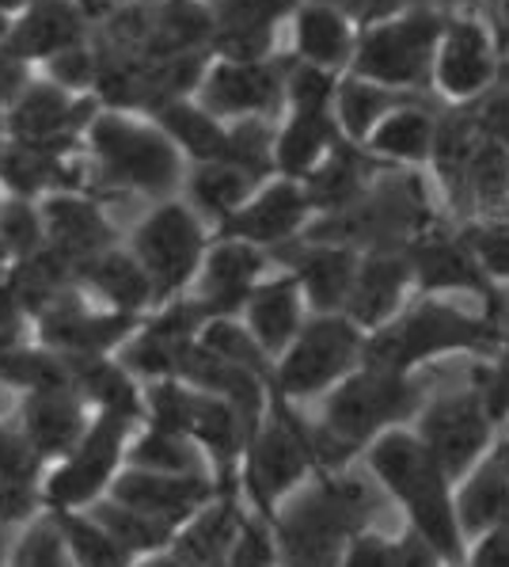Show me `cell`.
Here are the masks:
<instances>
[{
    "instance_id": "cell-10",
    "label": "cell",
    "mask_w": 509,
    "mask_h": 567,
    "mask_svg": "<svg viewBox=\"0 0 509 567\" xmlns=\"http://www.w3.org/2000/svg\"><path fill=\"white\" fill-rule=\"evenodd\" d=\"M365 331L346 320L342 312L309 317L285 354L274 362V392L289 404H304L323 392H331L342 378L362 365Z\"/></svg>"
},
{
    "instance_id": "cell-6",
    "label": "cell",
    "mask_w": 509,
    "mask_h": 567,
    "mask_svg": "<svg viewBox=\"0 0 509 567\" xmlns=\"http://www.w3.org/2000/svg\"><path fill=\"white\" fill-rule=\"evenodd\" d=\"M320 476L315 465V439H312V419L297 412L274 392L262 423L254 426L243 450L240 465V503L254 518L270 522L282 511L285 499H293L309 480Z\"/></svg>"
},
{
    "instance_id": "cell-50",
    "label": "cell",
    "mask_w": 509,
    "mask_h": 567,
    "mask_svg": "<svg viewBox=\"0 0 509 567\" xmlns=\"http://www.w3.org/2000/svg\"><path fill=\"white\" fill-rule=\"evenodd\" d=\"M225 567H278V548H274V534H270V522L243 511Z\"/></svg>"
},
{
    "instance_id": "cell-44",
    "label": "cell",
    "mask_w": 509,
    "mask_h": 567,
    "mask_svg": "<svg viewBox=\"0 0 509 567\" xmlns=\"http://www.w3.org/2000/svg\"><path fill=\"white\" fill-rule=\"evenodd\" d=\"M339 567H445V564H442V556H437L418 534H411V529L399 537H388V534H376L373 526H365L350 537Z\"/></svg>"
},
{
    "instance_id": "cell-54",
    "label": "cell",
    "mask_w": 509,
    "mask_h": 567,
    "mask_svg": "<svg viewBox=\"0 0 509 567\" xmlns=\"http://www.w3.org/2000/svg\"><path fill=\"white\" fill-rule=\"evenodd\" d=\"M28 339H31L28 312L20 309V301L12 298V290L4 286V275H0V354L28 343Z\"/></svg>"
},
{
    "instance_id": "cell-45",
    "label": "cell",
    "mask_w": 509,
    "mask_h": 567,
    "mask_svg": "<svg viewBox=\"0 0 509 567\" xmlns=\"http://www.w3.org/2000/svg\"><path fill=\"white\" fill-rule=\"evenodd\" d=\"M61 381H69L61 354L46 351V347L34 343V339L0 354V385H8L15 392H34V389L61 385Z\"/></svg>"
},
{
    "instance_id": "cell-62",
    "label": "cell",
    "mask_w": 509,
    "mask_h": 567,
    "mask_svg": "<svg viewBox=\"0 0 509 567\" xmlns=\"http://www.w3.org/2000/svg\"><path fill=\"white\" fill-rule=\"evenodd\" d=\"M0 142H4V115H0Z\"/></svg>"
},
{
    "instance_id": "cell-64",
    "label": "cell",
    "mask_w": 509,
    "mask_h": 567,
    "mask_svg": "<svg viewBox=\"0 0 509 567\" xmlns=\"http://www.w3.org/2000/svg\"><path fill=\"white\" fill-rule=\"evenodd\" d=\"M453 567H464V564H453Z\"/></svg>"
},
{
    "instance_id": "cell-63",
    "label": "cell",
    "mask_w": 509,
    "mask_h": 567,
    "mask_svg": "<svg viewBox=\"0 0 509 567\" xmlns=\"http://www.w3.org/2000/svg\"><path fill=\"white\" fill-rule=\"evenodd\" d=\"M0 198H4V195H0ZM0 275H4V264H0Z\"/></svg>"
},
{
    "instance_id": "cell-26",
    "label": "cell",
    "mask_w": 509,
    "mask_h": 567,
    "mask_svg": "<svg viewBox=\"0 0 509 567\" xmlns=\"http://www.w3.org/2000/svg\"><path fill=\"white\" fill-rule=\"evenodd\" d=\"M42 209V233H46V248H54L61 259L73 267L87 264L92 256L122 244V233L114 229L100 198L92 190H65V195H50L39 203Z\"/></svg>"
},
{
    "instance_id": "cell-61",
    "label": "cell",
    "mask_w": 509,
    "mask_h": 567,
    "mask_svg": "<svg viewBox=\"0 0 509 567\" xmlns=\"http://www.w3.org/2000/svg\"><path fill=\"white\" fill-rule=\"evenodd\" d=\"M8 28H12V16L0 12V47H4V39H8Z\"/></svg>"
},
{
    "instance_id": "cell-9",
    "label": "cell",
    "mask_w": 509,
    "mask_h": 567,
    "mask_svg": "<svg viewBox=\"0 0 509 567\" xmlns=\"http://www.w3.org/2000/svg\"><path fill=\"white\" fill-rule=\"evenodd\" d=\"M122 244L148 275L156 305H164L190 293L195 286L209 248V225L183 198H168V203H153V209Z\"/></svg>"
},
{
    "instance_id": "cell-17",
    "label": "cell",
    "mask_w": 509,
    "mask_h": 567,
    "mask_svg": "<svg viewBox=\"0 0 509 567\" xmlns=\"http://www.w3.org/2000/svg\"><path fill=\"white\" fill-rule=\"evenodd\" d=\"M100 111L103 103L95 95H73L34 73L4 111V137L42 150H84V134Z\"/></svg>"
},
{
    "instance_id": "cell-46",
    "label": "cell",
    "mask_w": 509,
    "mask_h": 567,
    "mask_svg": "<svg viewBox=\"0 0 509 567\" xmlns=\"http://www.w3.org/2000/svg\"><path fill=\"white\" fill-rule=\"evenodd\" d=\"M46 248V233H42V209L28 198H0V264L4 270L20 259L34 256Z\"/></svg>"
},
{
    "instance_id": "cell-13",
    "label": "cell",
    "mask_w": 509,
    "mask_h": 567,
    "mask_svg": "<svg viewBox=\"0 0 509 567\" xmlns=\"http://www.w3.org/2000/svg\"><path fill=\"white\" fill-rule=\"evenodd\" d=\"M502 73V54L490 23L476 8H453L445 16V31L434 58V95L445 107L476 103L479 95L495 89Z\"/></svg>"
},
{
    "instance_id": "cell-8",
    "label": "cell",
    "mask_w": 509,
    "mask_h": 567,
    "mask_svg": "<svg viewBox=\"0 0 509 567\" xmlns=\"http://www.w3.org/2000/svg\"><path fill=\"white\" fill-rule=\"evenodd\" d=\"M445 8H411L392 20L357 31L350 76L384 84L396 92L434 95V58L445 31Z\"/></svg>"
},
{
    "instance_id": "cell-57",
    "label": "cell",
    "mask_w": 509,
    "mask_h": 567,
    "mask_svg": "<svg viewBox=\"0 0 509 567\" xmlns=\"http://www.w3.org/2000/svg\"><path fill=\"white\" fill-rule=\"evenodd\" d=\"M134 567H190L187 560H183L175 548H164V553H156V556H145V560H137Z\"/></svg>"
},
{
    "instance_id": "cell-31",
    "label": "cell",
    "mask_w": 509,
    "mask_h": 567,
    "mask_svg": "<svg viewBox=\"0 0 509 567\" xmlns=\"http://www.w3.org/2000/svg\"><path fill=\"white\" fill-rule=\"evenodd\" d=\"M69 385L81 392L92 415H118L142 423L145 385L118 362V354H61Z\"/></svg>"
},
{
    "instance_id": "cell-36",
    "label": "cell",
    "mask_w": 509,
    "mask_h": 567,
    "mask_svg": "<svg viewBox=\"0 0 509 567\" xmlns=\"http://www.w3.org/2000/svg\"><path fill=\"white\" fill-rule=\"evenodd\" d=\"M381 168H388V164L373 161L362 145L339 142L335 150L323 156L320 168L301 179L304 195H309V203H312V214L323 217V214H335V209L350 206L368 187V183L376 179V172Z\"/></svg>"
},
{
    "instance_id": "cell-7",
    "label": "cell",
    "mask_w": 509,
    "mask_h": 567,
    "mask_svg": "<svg viewBox=\"0 0 509 567\" xmlns=\"http://www.w3.org/2000/svg\"><path fill=\"white\" fill-rule=\"evenodd\" d=\"M426 396L429 392L418 378H403V373H388L362 362L350 378L323 392L315 423L350 461H357L381 434L415 423Z\"/></svg>"
},
{
    "instance_id": "cell-22",
    "label": "cell",
    "mask_w": 509,
    "mask_h": 567,
    "mask_svg": "<svg viewBox=\"0 0 509 567\" xmlns=\"http://www.w3.org/2000/svg\"><path fill=\"white\" fill-rule=\"evenodd\" d=\"M267 267L270 251L232 237H209L206 259H201L198 278L190 286V298H198L209 320L240 317L248 293L267 278Z\"/></svg>"
},
{
    "instance_id": "cell-49",
    "label": "cell",
    "mask_w": 509,
    "mask_h": 567,
    "mask_svg": "<svg viewBox=\"0 0 509 567\" xmlns=\"http://www.w3.org/2000/svg\"><path fill=\"white\" fill-rule=\"evenodd\" d=\"M34 73L46 76L50 84H58V89L73 92V95H92L95 73H100V54H95V42L87 39V42H81V47H73V50H61V54H54L50 61H42Z\"/></svg>"
},
{
    "instance_id": "cell-5",
    "label": "cell",
    "mask_w": 509,
    "mask_h": 567,
    "mask_svg": "<svg viewBox=\"0 0 509 567\" xmlns=\"http://www.w3.org/2000/svg\"><path fill=\"white\" fill-rule=\"evenodd\" d=\"M442 221L437 206L429 203L423 172L415 168H381L362 195L335 214L312 217L301 237L342 244L354 251L407 248L418 233Z\"/></svg>"
},
{
    "instance_id": "cell-19",
    "label": "cell",
    "mask_w": 509,
    "mask_h": 567,
    "mask_svg": "<svg viewBox=\"0 0 509 567\" xmlns=\"http://www.w3.org/2000/svg\"><path fill=\"white\" fill-rule=\"evenodd\" d=\"M312 203L304 195V187L297 179L285 176H270L267 183H259V190L236 209L228 221L217 225L209 237H232L243 244H254L262 251H274L282 244L297 240L312 221Z\"/></svg>"
},
{
    "instance_id": "cell-58",
    "label": "cell",
    "mask_w": 509,
    "mask_h": 567,
    "mask_svg": "<svg viewBox=\"0 0 509 567\" xmlns=\"http://www.w3.org/2000/svg\"><path fill=\"white\" fill-rule=\"evenodd\" d=\"M81 4L87 8V12H92V16H95V20H100V16H103V12H107V8H111V4H118V0H81Z\"/></svg>"
},
{
    "instance_id": "cell-59",
    "label": "cell",
    "mask_w": 509,
    "mask_h": 567,
    "mask_svg": "<svg viewBox=\"0 0 509 567\" xmlns=\"http://www.w3.org/2000/svg\"><path fill=\"white\" fill-rule=\"evenodd\" d=\"M498 8V23H502V39L509 42V0H495Z\"/></svg>"
},
{
    "instance_id": "cell-28",
    "label": "cell",
    "mask_w": 509,
    "mask_h": 567,
    "mask_svg": "<svg viewBox=\"0 0 509 567\" xmlns=\"http://www.w3.org/2000/svg\"><path fill=\"white\" fill-rule=\"evenodd\" d=\"M411 298H415V282H411V267L403 248L362 251L342 317L354 320L368 336V331L388 324Z\"/></svg>"
},
{
    "instance_id": "cell-1",
    "label": "cell",
    "mask_w": 509,
    "mask_h": 567,
    "mask_svg": "<svg viewBox=\"0 0 509 567\" xmlns=\"http://www.w3.org/2000/svg\"><path fill=\"white\" fill-rule=\"evenodd\" d=\"M373 484L403 511L407 529L442 556L445 567L464 564V534L456 522V484L442 473L411 426L388 431L362 453Z\"/></svg>"
},
{
    "instance_id": "cell-25",
    "label": "cell",
    "mask_w": 509,
    "mask_h": 567,
    "mask_svg": "<svg viewBox=\"0 0 509 567\" xmlns=\"http://www.w3.org/2000/svg\"><path fill=\"white\" fill-rule=\"evenodd\" d=\"M87 423H92V412L81 400L69 381L50 389H34V392H20V408H15V431L23 434V442L34 450V457L42 465L65 457L76 442L84 439Z\"/></svg>"
},
{
    "instance_id": "cell-2",
    "label": "cell",
    "mask_w": 509,
    "mask_h": 567,
    "mask_svg": "<svg viewBox=\"0 0 509 567\" xmlns=\"http://www.w3.org/2000/svg\"><path fill=\"white\" fill-rule=\"evenodd\" d=\"M376 492L365 476H315L270 518L278 567H339L350 537L373 522Z\"/></svg>"
},
{
    "instance_id": "cell-47",
    "label": "cell",
    "mask_w": 509,
    "mask_h": 567,
    "mask_svg": "<svg viewBox=\"0 0 509 567\" xmlns=\"http://www.w3.org/2000/svg\"><path fill=\"white\" fill-rule=\"evenodd\" d=\"M471 256L495 286L509 282V217H468L460 225Z\"/></svg>"
},
{
    "instance_id": "cell-15",
    "label": "cell",
    "mask_w": 509,
    "mask_h": 567,
    "mask_svg": "<svg viewBox=\"0 0 509 567\" xmlns=\"http://www.w3.org/2000/svg\"><path fill=\"white\" fill-rule=\"evenodd\" d=\"M206 324H209L206 309L190 293L156 305V309H148L142 317L134 336L118 347V362L142 385H148V381H179L183 362L195 351Z\"/></svg>"
},
{
    "instance_id": "cell-56",
    "label": "cell",
    "mask_w": 509,
    "mask_h": 567,
    "mask_svg": "<svg viewBox=\"0 0 509 567\" xmlns=\"http://www.w3.org/2000/svg\"><path fill=\"white\" fill-rule=\"evenodd\" d=\"M34 76L31 65H23L20 58H12L4 47H0V115L15 103V95L28 89V81Z\"/></svg>"
},
{
    "instance_id": "cell-60",
    "label": "cell",
    "mask_w": 509,
    "mask_h": 567,
    "mask_svg": "<svg viewBox=\"0 0 509 567\" xmlns=\"http://www.w3.org/2000/svg\"><path fill=\"white\" fill-rule=\"evenodd\" d=\"M23 4H28V0H0V12H4V16H15Z\"/></svg>"
},
{
    "instance_id": "cell-20",
    "label": "cell",
    "mask_w": 509,
    "mask_h": 567,
    "mask_svg": "<svg viewBox=\"0 0 509 567\" xmlns=\"http://www.w3.org/2000/svg\"><path fill=\"white\" fill-rule=\"evenodd\" d=\"M357 256H362V251L342 248V244L297 237L270 251V264H282V270H289V275L297 278L301 298L309 305V317H328V312L346 309Z\"/></svg>"
},
{
    "instance_id": "cell-51",
    "label": "cell",
    "mask_w": 509,
    "mask_h": 567,
    "mask_svg": "<svg viewBox=\"0 0 509 567\" xmlns=\"http://www.w3.org/2000/svg\"><path fill=\"white\" fill-rule=\"evenodd\" d=\"M320 4L335 8L362 31L368 23L392 20V16L411 12V8H445V12H453V8H471V0H320Z\"/></svg>"
},
{
    "instance_id": "cell-40",
    "label": "cell",
    "mask_w": 509,
    "mask_h": 567,
    "mask_svg": "<svg viewBox=\"0 0 509 567\" xmlns=\"http://www.w3.org/2000/svg\"><path fill=\"white\" fill-rule=\"evenodd\" d=\"M164 134L172 137V145L183 153L187 164H214L225 161L228 153V122L214 118L209 111H201L195 100H179L160 107L156 115H148Z\"/></svg>"
},
{
    "instance_id": "cell-16",
    "label": "cell",
    "mask_w": 509,
    "mask_h": 567,
    "mask_svg": "<svg viewBox=\"0 0 509 567\" xmlns=\"http://www.w3.org/2000/svg\"><path fill=\"white\" fill-rule=\"evenodd\" d=\"M411 267V282H415V298H445V293H476L482 298V312L502 320V293L498 286L482 275V267L471 256L468 240L460 229H449L437 221L434 229L418 233L415 240L403 248Z\"/></svg>"
},
{
    "instance_id": "cell-23",
    "label": "cell",
    "mask_w": 509,
    "mask_h": 567,
    "mask_svg": "<svg viewBox=\"0 0 509 567\" xmlns=\"http://www.w3.org/2000/svg\"><path fill=\"white\" fill-rule=\"evenodd\" d=\"M95 34V16L81 0H28L12 16L4 50L23 65L39 69L61 50H73Z\"/></svg>"
},
{
    "instance_id": "cell-38",
    "label": "cell",
    "mask_w": 509,
    "mask_h": 567,
    "mask_svg": "<svg viewBox=\"0 0 509 567\" xmlns=\"http://www.w3.org/2000/svg\"><path fill=\"white\" fill-rule=\"evenodd\" d=\"M437 95H423V92H396V89H384V84L362 81V76H339V89H335V122L342 130V137L354 145H362L392 111L407 107V103H429ZM442 103V100H437Z\"/></svg>"
},
{
    "instance_id": "cell-53",
    "label": "cell",
    "mask_w": 509,
    "mask_h": 567,
    "mask_svg": "<svg viewBox=\"0 0 509 567\" xmlns=\"http://www.w3.org/2000/svg\"><path fill=\"white\" fill-rule=\"evenodd\" d=\"M42 465L15 423H0V484H42Z\"/></svg>"
},
{
    "instance_id": "cell-35",
    "label": "cell",
    "mask_w": 509,
    "mask_h": 567,
    "mask_svg": "<svg viewBox=\"0 0 509 567\" xmlns=\"http://www.w3.org/2000/svg\"><path fill=\"white\" fill-rule=\"evenodd\" d=\"M445 103L429 100V103H407V107L392 111L381 126L362 142V150L381 164L392 168H415L423 172L434 153V130L437 115H442Z\"/></svg>"
},
{
    "instance_id": "cell-43",
    "label": "cell",
    "mask_w": 509,
    "mask_h": 567,
    "mask_svg": "<svg viewBox=\"0 0 509 567\" xmlns=\"http://www.w3.org/2000/svg\"><path fill=\"white\" fill-rule=\"evenodd\" d=\"M58 526L65 556L73 567H134L137 560L114 540L92 511H46Z\"/></svg>"
},
{
    "instance_id": "cell-48",
    "label": "cell",
    "mask_w": 509,
    "mask_h": 567,
    "mask_svg": "<svg viewBox=\"0 0 509 567\" xmlns=\"http://www.w3.org/2000/svg\"><path fill=\"white\" fill-rule=\"evenodd\" d=\"M4 567H73L65 556V545H61V537H58L54 518H50L46 511L20 529L15 545L8 548Z\"/></svg>"
},
{
    "instance_id": "cell-41",
    "label": "cell",
    "mask_w": 509,
    "mask_h": 567,
    "mask_svg": "<svg viewBox=\"0 0 509 567\" xmlns=\"http://www.w3.org/2000/svg\"><path fill=\"white\" fill-rule=\"evenodd\" d=\"M126 468L164 476H209L206 457H201L195 442L172 431H156V426L145 423H137L126 442Z\"/></svg>"
},
{
    "instance_id": "cell-29",
    "label": "cell",
    "mask_w": 509,
    "mask_h": 567,
    "mask_svg": "<svg viewBox=\"0 0 509 567\" xmlns=\"http://www.w3.org/2000/svg\"><path fill=\"white\" fill-rule=\"evenodd\" d=\"M304 320H309V305H304L301 286H297V278L289 270L262 278L240 309V324L251 331V339L262 347V354L270 362L282 359L285 347L304 328Z\"/></svg>"
},
{
    "instance_id": "cell-24",
    "label": "cell",
    "mask_w": 509,
    "mask_h": 567,
    "mask_svg": "<svg viewBox=\"0 0 509 567\" xmlns=\"http://www.w3.org/2000/svg\"><path fill=\"white\" fill-rule=\"evenodd\" d=\"M301 0H206L214 39L209 58L221 61H262L274 58L282 20L297 12Z\"/></svg>"
},
{
    "instance_id": "cell-30",
    "label": "cell",
    "mask_w": 509,
    "mask_h": 567,
    "mask_svg": "<svg viewBox=\"0 0 509 567\" xmlns=\"http://www.w3.org/2000/svg\"><path fill=\"white\" fill-rule=\"evenodd\" d=\"M456 522H460L464 545L498 526H509V439H495L487 457L456 484Z\"/></svg>"
},
{
    "instance_id": "cell-55",
    "label": "cell",
    "mask_w": 509,
    "mask_h": 567,
    "mask_svg": "<svg viewBox=\"0 0 509 567\" xmlns=\"http://www.w3.org/2000/svg\"><path fill=\"white\" fill-rule=\"evenodd\" d=\"M464 567H509V526L476 537L464 553Z\"/></svg>"
},
{
    "instance_id": "cell-27",
    "label": "cell",
    "mask_w": 509,
    "mask_h": 567,
    "mask_svg": "<svg viewBox=\"0 0 509 567\" xmlns=\"http://www.w3.org/2000/svg\"><path fill=\"white\" fill-rule=\"evenodd\" d=\"M107 499L142 514H153V518L183 529L195 514H201L217 499V487L209 476H164L122 465V473L107 487Z\"/></svg>"
},
{
    "instance_id": "cell-52",
    "label": "cell",
    "mask_w": 509,
    "mask_h": 567,
    "mask_svg": "<svg viewBox=\"0 0 509 567\" xmlns=\"http://www.w3.org/2000/svg\"><path fill=\"white\" fill-rule=\"evenodd\" d=\"M471 385L482 392V404H487V415L495 419V426L509 423V336L502 339L495 354H487V362L476 365V378Z\"/></svg>"
},
{
    "instance_id": "cell-14",
    "label": "cell",
    "mask_w": 509,
    "mask_h": 567,
    "mask_svg": "<svg viewBox=\"0 0 509 567\" xmlns=\"http://www.w3.org/2000/svg\"><path fill=\"white\" fill-rule=\"evenodd\" d=\"M293 54H274L262 61H221L209 58L195 103L221 122L236 118H270L285 111V73Z\"/></svg>"
},
{
    "instance_id": "cell-21",
    "label": "cell",
    "mask_w": 509,
    "mask_h": 567,
    "mask_svg": "<svg viewBox=\"0 0 509 567\" xmlns=\"http://www.w3.org/2000/svg\"><path fill=\"white\" fill-rule=\"evenodd\" d=\"M65 190H92L84 150H42V145L0 142V195L42 203Z\"/></svg>"
},
{
    "instance_id": "cell-37",
    "label": "cell",
    "mask_w": 509,
    "mask_h": 567,
    "mask_svg": "<svg viewBox=\"0 0 509 567\" xmlns=\"http://www.w3.org/2000/svg\"><path fill=\"white\" fill-rule=\"evenodd\" d=\"M259 183L251 172L236 168V164L214 161V164H187V179H183L179 198L187 203L209 229H217L221 221L236 214L248 198L259 190Z\"/></svg>"
},
{
    "instance_id": "cell-34",
    "label": "cell",
    "mask_w": 509,
    "mask_h": 567,
    "mask_svg": "<svg viewBox=\"0 0 509 567\" xmlns=\"http://www.w3.org/2000/svg\"><path fill=\"white\" fill-rule=\"evenodd\" d=\"M293 20V58L304 65H315L323 73L342 76L350 69L357 47V28L335 8L320 4V0H301Z\"/></svg>"
},
{
    "instance_id": "cell-12",
    "label": "cell",
    "mask_w": 509,
    "mask_h": 567,
    "mask_svg": "<svg viewBox=\"0 0 509 567\" xmlns=\"http://www.w3.org/2000/svg\"><path fill=\"white\" fill-rule=\"evenodd\" d=\"M411 431L418 434V442L429 450V457L442 465V473L453 484H460L487 457L498 439V426L487 415L482 392L476 385L426 396L423 412L415 415Z\"/></svg>"
},
{
    "instance_id": "cell-42",
    "label": "cell",
    "mask_w": 509,
    "mask_h": 567,
    "mask_svg": "<svg viewBox=\"0 0 509 567\" xmlns=\"http://www.w3.org/2000/svg\"><path fill=\"white\" fill-rule=\"evenodd\" d=\"M84 511H92V518L100 522V526L107 529V534L118 540L134 560H145V556L164 553V548H172L175 537H179V529L168 526V522L153 518V514H142L134 507H122V503L107 499V495L95 499L92 507H84Z\"/></svg>"
},
{
    "instance_id": "cell-4",
    "label": "cell",
    "mask_w": 509,
    "mask_h": 567,
    "mask_svg": "<svg viewBox=\"0 0 509 567\" xmlns=\"http://www.w3.org/2000/svg\"><path fill=\"white\" fill-rule=\"evenodd\" d=\"M84 161L92 179L111 190L142 195L148 203L179 198L187 179V161L172 145V137L145 115L107 111L92 118L84 134Z\"/></svg>"
},
{
    "instance_id": "cell-18",
    "label": "cell",
    "mask_w": 509,
    "mask_h": 567,
    "mask_svg": "<svg viewBox=\"0 0 509 567\" xmlns=\"http://www.w3.org/2000/svg\"><path fill=\"white\" fill-rule=\"evenodd\" d=\"M137 324H142V317L100 309L76 286L50 305L42 317L31 320V339L54 354H118V347L134 336Z\"/></svg>"
},
{
    "instance_id": "cell-33",
    "label": "cell",
    "mask_w": 509,
    "mask_h": 567,
    "mask_svg": "<svg viewBox=\"0 0 509 567\" xmlns=\"http://www.w3.org/2000/svg\"><path fill=\"white\" fill-rule=\"evenodd\" d=\"M76 286L87 298L100 301V309L126 312V317H145L156 305L148 275L129 256L126 244H114V248L100 251V256H92L87 264L76 267Z\"/></svg>"
},
{
    "instance_id": "cell-3",
    "label": "cell",
    "mask_w": 509,
    "mask_h": 567,
    "mask_svg": "<svg viewBox=\"0 0 509 567\" xmlns=\"http://www.w3.org/2000/svg\"><path fill=\"white\" fill-rule=\"evenodd\" d=\"M509 331L498 317L468 312L445 298H411L384 328L365 336V365L418 378L437 359L495 354Z\"/></svg>"
},
{
    "instance_id": "cell-11",
    "label": "cell",
    "mask_w": 509,
    "mask_h": 567,
    "mask_svg": "<svg viewBox=\"0 0 509 567\" xmlns=\"http://www.w3.org/2000/svg\"><path fill=\"white\" fill-rule=\"evenodd\" d=\"M137 423L118 415H92L84 439L42 473V511H84L107 495L126 465V442Z\"/></svg>"
},
{
    "instance_id": "cell-39",
    "label": "cell",
    "mask_w": 509,
    "mask_h": 567,
    "mask_svg": "<svg viewBox=\"0 0 509 567\" xmlns=\"http://www.w3.org/2000/svg\"><path fill=\"white\" fill-rule=\"evenodd\" d=\"M4 286L20 301V309L28 312V320H34L58 298L76 290V267L69 259H61L54 248H39L34 256L20 259V264L4 270Z\"/></svg>"
},
{
    "instance_id": "cell-32",
    "label": "cell",
    "mask_w": 509,
    "mask_h": 567,
    "mask_svg": "<svg viewBox=\"0 0 509 567\" xmlns=\"http://www.w3.org/2000/svg\"><path fill=\"white\" fill-rule=\"evenodd\" d=\"M346 142L331 107H285L274 130V176L297 179L312 176L323 156Z\"/></svg>"
}]
</instances>
